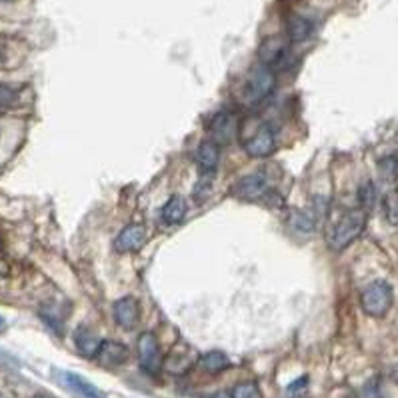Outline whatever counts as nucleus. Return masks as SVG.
I'll list each match as a JSON object with an SVG mask.
<instances>
[{
	"mask_svg": "<svg viewBox=\"0 0 398 398\" xmlns=\"http://www.w3.org/2000/svg\"><path fill=\"white\" fill-rule=\"evenodd\" d=\"M364 228H366V211H362V208L348 211L329 230L326 242H329V246L334 253H340V251H345L346 246H350L354 240L359 239L360 234L364 232Z\"/></svg>",
	"mask_w": 398,
	"mask_h": 398,
	"instance_id": "f257e3e1",
	"label": "nucleus"
},
{
	"mask_svg": "<svg viewBox=\"0 0 398 398\" xmlns=\"http://www.w3.org/2000/svg\"><path fill=\"white\" fill-rule=\"evenodd\" d=\"M392 300H394L392 286L385 280H374L360 294V306L372 319H383L390 310Z\"/></svg>",
	"mask_w": 398,
	"mask_h": 398,
	"instance_id": "f03ea898",
	"label": "nucleus"
},
{
	"mask_svg": "<svg viewBox=\"0 0 398 398\" xmlns=\"http://www.w3.org/2000/svg\"><path fill=\"white\" fill-rule=\"evenodd\" d=\"M277 86V74L274 70L266 65H258L251 70L248 79H246V86H244V94L246 100L251 102H260L265 100L268 94L274 91Z\"/></svg>",
	"mask_w": 398,
	"mask_h": 398,
	"instance_id": "7ed1b4c3",
	"label": "nucleus"
},
{
	"mask_svg": "<svg viewBox=\"0 0 398 398\" xmlns=\"http://www.w3.org/2000/svg\"><path fill=\"white\" fill-rule=\"evenodd\" d=\"M266 192H268V174L263 168L242 176L239 183L232 186V197L239 200H258L266 197Z\"/></svg>",
	"mask_w": 398,
	"mask_h": 398,
	"instance_id": "20e7f679",
	"label": "nucleus"
},
{
	"mask_svg": "<svg viewBox=\"0 0 398 398\" xmlns=\"http://www.w3.org/2000/svg\"><path fill=\"white\" fill-rule=\"evenodd\" d=\"M138 360L140 366L150 374H157L162 366V354L157 336L152 332H142L138 336Z\"/></svg>",
	"mask_w": 398,
	"mask_h": 398,
	"instance_id": "39448f33",
	"label": "nucleus"
},
{
	"mask_svg": "<svg viewBox=\"0 0 398 398\" xmlns=\"http://www.w3.org/2000/svg\"><path fill=\"white\" fill-rule=\"evenodd\" d=\"M277 148V138H274V131L268 124H260L254 134L244 142V150L246 154H251L254 159H265L270 157Z\"/></svg>",
	"mask_w": 398,
	"mask_h": 398,
	"instance_id": "423d86ee",
	"label": "nucleus"
},
{
	"mask_svg": "<svg viewBox=\"0 0 398 398\" xmlns=\"http://www.w3.org/2000/svg\"><path fill=\"white\" fill-rule=\"evenodd\" d=\"M112 314H114V320L119 324L120 329H126V331H133L134 326L138 324V319H140V306H138V300L134 296H124V298H119L114 306H112Z\"/></svg>",
	"mask_w": 398,
	"mask_h": 398,
	"instance_id": "0eeeda50",
	"label": "nucleus"
},
{
	"mask_svg": "<svg viewBox=\"0 0 398 398\" xmlns=\"http://www.w3.org/2000/svg\"><path fill=\"white\" fill-rule=\"evenodd\" d=\"M146 244V228L142 225L124 226L114 240L117 253H134L140 251Z\"/></svg>",
	"mask_w": 398,
	"mask_h": 398,
	"instance_id": "6e6552de",
	"label": "nucleus"
},
{
	"mask_svg": "<svg viewBox=\"0 0 398 398\" xmlns=\"http://www.w3.org/2000/svg\"><path fill=\"white\" fill-rule=\"evenodd\" d=\"M58 378H60V385L65 386L68 392H72L77 398H107L93 383H88L80 374H74V372H58Z\"/></svg>",
	"mask_w": 398,
	"mask_h": 398,
	"instance_id": "1a4fd4ad",
	"label": "nucleus"
},
{
	"mask_svg": "<svg viewBox=\"0 0 398 398\" xmlns=\"http://www.w3.org/2000/svg\"><path fill=\"white\" fill-rule=\"evenodd\" d=\"M239 134V120L232 112H220L216 119L211 122V136L216 145H226Z\"/></svg>",
	"mask_w": 398,
	"mask_h": 398,
	"instance_id": "9d476101",
	"label": "nucleus"
},
{
	"mask_svg": "<svg viewBox=\"0 0 398 398\" xmlns=\"http://www.w3.org/2000/svg\"><path fill=\"white\" fill-rule=\"evenodd\" d=\"M128 354H131L128 348L122 345V343H117V340H105V343H100V346H98V352H96L94 359L98 360L102 366L112 369V366L124 364V362L128 360Z\"/></svg>",
	"mask_w": 398,
	"mask_h": 398,
	"instance_id": "9b49d317",
	"label": "nucleus"
},
{
	"mask_svg": "<svg viewBox=\"0 0 398 398\" xmlns=\"http://www.w3.org/2000/svg\"><path fill=\"white\" fill-rule=\"evenodd\" d=\"M286 56V42L280 39V37H270L266 39L260 48H258V58L260 62L266 65V67H274V65H280L282 58Z\"/></svg>",
	"mask_w": 398,
	"mask_h": 398,
	"instance_id": "f8f14e48",
	"label": "nucleus"
},
{
	"mask_svg": "<svg viewBox=\"0 0 398 398\" xmlns=\"http://www.w3.org/2000/svg\"><path fill=\"white\" fill-rule=\"evenodd\" d=\"M100 338L96 336V332L91 331L88 326H79L74 332V345L82 357L86 359H94L96 352H98V346H100Z\"/></svg>",
	"mask_w": 398,
	"mask_h": 398,
	"instance_id": "ddd939ff",
	"label": "nucleus"
},
{
	"mask_svg": "<svg viewBox=\"0 0 398 398\" xmlns=\"http://www.w3.org/2000/svg\"><path fill=\"white\" fill-rule=\"evenodd\" d=\"M220 160V145H216L214 140H204L200 142L197 150V162L202 168V173H214Z\"/></svg>",
	"mask_w": 398,
	"mask_h": 398,
	"instance_id": "4468645a",
	"label": "nucleus"
},
{
	"mask_svg": "<svg viewBox=\"0 0 398 398\" xmlns=\"http://www.w3.org/2000/svg\"><path fill=\"white\" fill-rule=\"evenodd\" d=\"M186 200L183 197H178V194H174L168 199V202L162 206V220L166 223V225H178V223H183L186 216Z\"/></svg>",
	"mask_w": 398,
	"mask_h": 398,
	"instance_id": "2eb2a0df",
	"label": "nucleus"
},
{
	"mask_svg": "<svg viewBox=\"0 0 398 398\" xmlns=\"http://www.w3.org/2000/svg\"><path fill=\"white\" fill-rule=\"evenodd\" d=\"M286 225L291 226L294 232L300 234H310L317 228V218L305 211H291L286 216Z\"/></svg>",
	"mask_w": 398,
	"mask_h": 398,
	"instance_id": "dca6fc26",
	"label": "nucleus"
},
{
	"mask_svg": "<svg viewBox=\"0 0 398 398\" xmlns=\"http://www.w3.org/2000/svg\"><path fill=\"white\" fill-rule=\"evenodd\" d=\"M199 364L202 366V371L216 374V372H223L225 369H228L230 360H228L225 352H220V350H211V352H206V354L200 357Z\"/></svg>",
	"mask_w": 398,
	"mask_h": 398,
	"instance_id": "f3484780",
	"label": "nucleus"
},
{
	"mask_svg": "<svg viewBox=\"0 0 398 398\" xmlns=\"http://www.w3.org/2000/svg\"><path fill=\"white\" fill-rule=\"evenodd\" d=\"M312 34V22L305 16H292L288 20V37L294 42H303Z\"/></svg>",
	"mask_w": 398,
	"mask_h": 398,
	"instance_id": "a211bd4d",
	"label": "nucleus"
},
{
	"mask_svg": "<svg viewBox=\"0 0 398 398\" xmlns=\"http://www.w3.org/2000/svg\"><path fill=\"white\" fill-rule=\"evenodd\" d=\"M383 208H385V218L388 225L398 226V190H390L386 192L385 200H383Z\"/></svg>",
	"mask_w": 398,
	"mask_h": 398,
	"instance_id": "6ab92c4d",
	"label": "nucleus"
},
{
	"mask_svg": "<svg viewBox=\"0 0 398 398\" xmlns=\"http://www.w3.org/2000/svg\"><path fill=\"white\" fill-rule=\"evenodd\" d=\"M359 200L362 211H371L372 206H374V202H376V186L372 185L371 180L364 183V185L359 188Z\"/></svg>",
	"mask_w": 398,
	"mask_h": 398,
	"instance_id": "aec40b11",
	"label": "nucleus"
},
{
	"mask_svg": "<svg viewBox=\"0 0 398 398\" xmlns=\"http://www.w3.org/2000/svg\"><path fill=\"white\" fill-rule=\"evenodd\" d=\"M232 398H263V392L254 383H242L234 386Z\"/></svg>",
	"mask_w": 398,
	"mask_h": 398,
	"instance_id": "412c9836",
	"label": "nucleus"
},
{
	"mask_svg": "<svg viewBox=\"0 0 398 398\" xmlns=\"http://www.w3.org/2000/svg\"><path fill=\"white\" fill-rule=\"evenodd\" d=\"M380 173L385 178H397L398 176V157H386L380 160Z\"/></svg>",
	"mask_w": 398,
	"mask_h": 398,
	"instance_id": "4be33fe9",
	"label": "nucleus"
},
{
	"mask_svg": "<svg viewBox=\"0 0 398 398\" xmlns=\"http://www.w3.org/2000/svg\"><path fill=\"white\" fill-rule=\"evenodd\" d=\"M16 91L11 88L8 84H0V110L4 108H11L16 102Z\"/></svg>",
	"mask_w": 398,
	"mask_h": 398,
	"instance_id": "5701e85b",
	"label": "nucleus"
},
{
	"mask_svg": "<svg viewBox=\"0 0 398 398\" xmlns=\"http://www.w3.org/2000/svg\"><path fill=\"white\" fill-rule=\"evenodd\" d=\"M359 398H383L380 397V386L376 385V380H371L360 388Z\"/></svg>",
	"mask_w": 398,
	"mask_h": 398,
	"instance_id": "b1692460",
	"label": "nucleus"
},
{
	"mask_svg": "<svg viewBox=\"0 0 398 398\" xmlns=\"http://www.w3.org/2000/svg\"><path fill=\"white\" fill-rule=\"evenodd\" d=\"M8 272H11V268H8V265H6L4 260H0V279H2V277H6Z\"/></svg>",
	"mask_w": 398,
	"mask_h": 398,
	"instance_id": "393cba45",
	"label": "nucleus"
},
{
	"mask_svg": "<svg viewBox=\"0 0 398 398\" xmlns=\"http://www.w3.org/2000/svg\"><path fill=\"white\" fill-rule=\"evenodd\" d=\"M0 362H14V359L11 354H6L4 350H0Z\"/></svg>",
	"mask_w": 398,
	"mask_h": 398,
	"instance_id": "a878e982",
	"label": "nucleus"
},
{
	"mask_svg": "<svg viewBox=\"0 0 398 398\" xmlns=\"http://www.w3.org/2000/svg\"><path fill=\"white\" fill-rule=\"evenodd\" d=\"M208 398H232V394H228V392H216V394H213V397Z\"/></svg>",
	"mask_w": 398,
	"mask_h": 398,
	"instance_id": "bb28decb",
	"label": "nucleus"
},
{
	"mask_svg": "<svg viewBox=\"0 0 398 398\" xmlns=\"http://www.w3.org/2000/svg\"><path fill=\"white\" fill-rule=\"evenodd\" d=\"M4 329H6V320L0 317V332H4Z\"/></svg>",
	"mask_w": 398,
	"mask_h": 398,
	"instance_id": "cd10ccee",
	"label": "nucleus"
},
{
	"mask_svg": "<svg viewBox=\"0 0 398 398\" xmlns=\"http://www.w3.org/2000/svg\"><path fill=\"white\" fill-rule=\"evenodd\" d=\"M392 376H394V380L398 383V369H394V371H392Z\"/></svg>",
	"mask_w": 398,
	"mask_h": 398,
	"instance_id": "c85d7f7f",
	"label": "nucleus"
},
{
	"mask_svg": "<svg viewBox=\"0 0 398 398\" xmlns=\"http://www.w3.org/2000/svg\"><path fill=\"white\" fill-rule=\"evenodd\" d=\"M0 2H11V0H0Z\"/></svg>",
	"mask_w": 398,
	"mask_h": 398,
	"instance_id": "c756f323",
	"label": "nucleus"
},
{
	"mask_svg": "<svg viewBox=\"0 0 398 398\" xmlns=\"http://www.w3.org/2000/svg\"><path fill=\"white\" fill-rule=\"evenodd\" d=\"M37 398H51V397H37Z\"/></svg>",
	"mask_w": 398,
	"mask_h": 398,
	"instance_id": "7c9ffc66",
	"label": "nucleus"
},
{
	"mask_svg": "<svg viewBox=\"0 0 398 398\" xmlns=\"http://www.w3.org/2000/svg\"><path fill=\"white\" fill-rule=\"evenodd\" d=\"M0 398H6V397H4V394H0Z\"/></svg>",
	"mask_w": 398,
	"mask_h": 398,
	"instance_id": "2f4dec72",
	"label": "nucleus"
}]
</instances>
